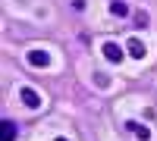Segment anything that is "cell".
<instances>
[{"label": "cell", "mask_w": 157, "mask_h": 141, "mask_svg": "<svg viewBox=\"0 0 157 141\" xmlns=\"http://www.w3.org/2000/svg\"><path fill=\"white\" fill-rule=\"evenodd\" d=\"M22 100H25L29 107H38V94H35V91H29V88L22 91Z\"/></svg>", "instance_id": "obj_1"}, {"label": "cell", "mask_w": 157, "mask_h": 141, "mask_svg": "<svg viewBox=\"0 0 157 141\" xmlns=\"http://www.w3.org/2000/svg\"><path fill=\"white\" fill-rule=\"evenodd\" d=\"M13 129H16V125H13V122H3V141H13V135H16Z\"/></svg>", "instance_id": "obj_3"}, {"label": "cell", "mask_w": 157, "mask_h": 141, "mask_svg": "<svg viewBox=\"0 0 157 141\" xmlns=\"http://www.w3.org/2000/svg\"><path fill=\"white\" fill-rule=\"evenodd\" d=\"M104 50H107V60H120V47H116V44H107V47H104Z\"/></svg>", "instance_id": "obj_2"}, {"label": "cell", "mask_w": 157, "mask_h": 141, "mask_svg": "<svg viewBox=\"0 0 157 141\" xmlns=\"http://www.w3.org/2000/svg\"><path fill=\"white\" fill-rule=\"evenodd\" d=\"M113 13H116V16H126V3H123V0H113V6H110Z\"/></svg>", "instance_id": "obj_4"}, {"label": "cell", "mask_w": 157, "mask_h": 141, "mask_svg": "<svg viewBox=\"0 0 157 141\" xmlns=\"http://www.w3.org/2000/svg\"><path fill=\"white\" fill-rule=\"evenodd\" d=\"M32 63H35V66H44V63H47V57L41 54V50H35V54H32Z\"/></svg>", "instance_id": "obj_5"}]
</instances>
